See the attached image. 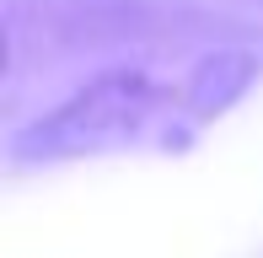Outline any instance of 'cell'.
I'll return each instance as SVG.
<instances>
[{"label": "cell", "instance_id": "obj_1", "mask_svg": "<svg viewBox=\"0 0 263 258\" xmlns=\"http://www.w3.org/2000/svg\"><path fill=\"white\" fill-rule=\"evenodd\" d=\"M166 102H172V91L156 86L145 70H102L81 91H70L54 113L22 129L11 145V161L16 167H54V161L118 151L145 135Z\"/></svg>", "mask_w": 263, "mask_h": 258}, {"label": "cell", "instance_id": "obj_2", "mask_svg": "<svg viewBox=\"0 0 263 258\" xmlns=\"http://www.w3.org/2000/svg\"><path fill=\"white\" fill-rule=\"evenodd\" d=\"M247 76H253L247 60H236V54H215V60L199 65V76H194V86L183 91V102L199 113V119H210L215 108H226V102L247 86Z\"/></svg>", "mask_w": 263, "mask_h": 258}]
</instances>
